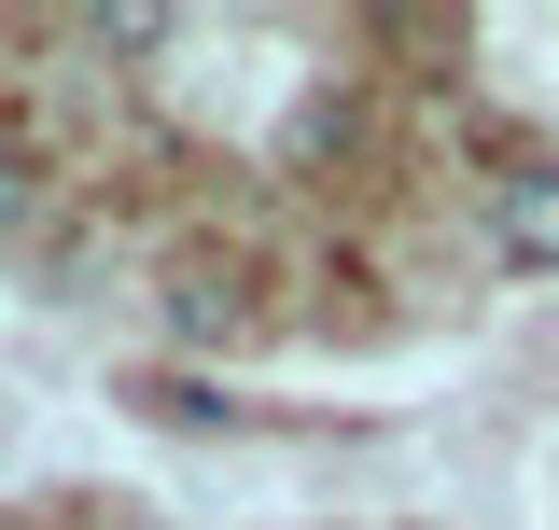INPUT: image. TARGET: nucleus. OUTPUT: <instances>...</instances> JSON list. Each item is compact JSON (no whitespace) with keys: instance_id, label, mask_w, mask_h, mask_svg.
<instances>
[{"instance_id":"1","label":"nucleus","mask_w":559,"mask_h":530,"mask_svg":"<svg viewBox=\"0 0 559 530\" xmlns=\"http://www.w3.org/2000/svg\"><path fill=\"white\" fill-rule=\"evenodd\" d=\"M503 265H518V279H559V168L503 182Z\"/></svg>"},{"instance_id":"2","label":"nucleus","mask_w":559,"mask_h":530,"mask_svg":"<svg viewBox=\"0 0 559 530\" xmlns=\"http://www.w3.org/2000/svg\"><path fill=\"white\" fill-rule=\"evenodd\" d=\"M84 43H98V57H154V43H168V14H84Z\"/></svg>"},{"instance_id":"3","label":"nucleus","mask_w":559,"mask_h":530,"mask_svg":"<svg viewBox=\"0 0 559 530\" xmlns=\"http://www.w3.org/2000/svg\"><path fill=\"white\" fill-rule=\"evenodd\" d=\"M14 224H28V168L0 154V238H14Z\"/></svg>"}]
</instances>
